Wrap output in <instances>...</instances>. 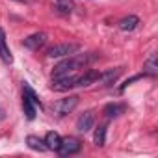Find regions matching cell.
I'll use <instances>...</instances> for the list:
<instances>
[{"mask_svg": "<svg viewBox=\"0 0 158 158\" xmlns=\"http://www.w3.org/2000/svg\"><path fill=\"white\" fill-rule=\"evenodd\" d=\"M143 74H147V76H156L158 74V65H156V54L154 52L145 60V63H143Z\"/></svg>", "mask_w": 158, "mask_h": 158, "instance_id": "5bb4252c", "label": "cell"}, {"mask_svg": "<svg viewBox=\"0 0 158 158\" xmlns=\"http://www.w3.org/2000/svg\"><path fill=\"white\" fill-rule=\"evenodd\" d=\"M80 50V45L78 43H60V45H54L47 50V56L48 58H67L74 52Z\"/></svg>", "mask_w": 158, "mask_h": 158, "instance_id": "3957f363", "label": "cell"}, {"mask_svg": "<svg viewBox=\"0 0 158 158\" xmlns=\"http://www.w3.org/2000/svg\"><path fill=\"white\" fill-rule=\"evenodd\" d=\"M93 125H95V114H93L91 110L84 112L80 117L76 119V130H78V132H82V134L89 132V130L93 128Z\"/></svg>", "mask_w": 158, "mask_h": 158, "instance_id": "ba28073f", "label": "cell"}, {"mask_svg": "<svg viewBox=\"0 0 158 158\" xmlns=\"http://www.w3.org/2000/svg\"><path fill=\"white\" fill-rule=\"evenodd\" d=\"M37 108L41 110V102H39L35 91H34L30 86H24V89H23V112H24L26 119H30V121L35 119Z\"/></svg>", "mask_w": 158, "mask_h": 158, "instance_id": "7a4b0ae2", "label": "cell"}, {"mask_svg": "<svg viewBox=\"0 0 158 158\" xmlns=\"http://www.w3.org/2000/svg\"><path fill=\"white\" fill-rule=\"evenodd\" d=\"M80 149H82V143L76 138H65V139H61V143H60L56 152L60 156H71V154H76Z\"/></svg>", "mask_w": 158, "mask_h": 158, "instance_id": "8992f818", "label": "cell"}, {"mask_svg": "<svg viewBox=\"0 0 158 158\" xmlns=\"http://www.w3.org/2000/svg\"><path fill=\"white\" fill-rule=\"evenodd\" d=\"M78 104V97L76 95H71V97H65V99H60L52 104V112L58 115V117H63L67 114H71Z\"/></svg>", "mask_w": 158, "mask_h": 158, "instance_id": "5b68a950", "label": "cell"}, {"mask_svg": "<svg viewBox=\"0 0 158 158\" xmlns=\"http://www.w3.org/2000/svg\"><path fill=\"white\" fill-rule=\"evenodd\" d=\"M76 80H78V74H74V73L52 76V89L54 91H67L71 88H76Z\"/></svg>", "mask_w": 158, "mask_h": 158, "instance_id": "277c9868", "label": "cell"}, {"mask_svg": "<svg viewBox=\"0 0 158 158\" xmlns=\"http://www.w3.org/2000/svg\"><path fill=\"white\" fill-rule=\"evenodd\" d=\"M17 2H24V0H17Z\"/></svg>", "mask_w": 158, "mask_h": 158, "instance_id": "d6986e66", "label": "cell"}, {"mask_svg": "<svg viewBox=\"0 0 158 158\" xmlns=\"http://www.w3.org/2000/svg\"><path fill=\"white\" fill-rule=\"evenodd\" d=\"M43 141H45V145H47L48 151H58V147L61 143V138H60L58 132H47V136H45Z\"/></svg>", "mask_w": 158, "mask_h": 158, "instance_id": "9a60e30c", "label": "cell"}, {"mask_svg": "<svg viewBox=\"0 0 158 158\" xmlns=\"http://www.w3.org/2000/svg\"><path fill=\"white\" fill-rule=\"evenodd\" d=\"M26 145H28L32 151H39V152L48 151V149H47V145H45V141H43V139H39L37 136H28V138H26Z\"/></svg>", "mask_w": 158, "mask_h": 158, "instance_id": "2e32d148", "label": "cell"}, {"mask_svg": "<svg viewBox=\"0 0 158 158\" xmlns=\"http://www.w3.org/2000/svg\"><path fill=\"white\" fill-rule=\"evenodd\" d=\"M97 60V56L91 52V54H71L67 56L63 61H60L56 67H54V73L52 76H60V74H69V73H76V71H82L86 69L89 63H93Z\"/></svg>", "mask_w": 158, "mask_h": 158, "instance_id": "6da1fadb", "label": "cell"}, {"mask_svg": "<svg viewBox=\"0 0 158 158\" xmlns=\"http://www.w3.org/2000/svg\"><path fill=\"white\" fill-rule=\"evenodd\" d=\"M47 34L45 32H35V34H32V35H28V37H24L23 39V47H26L28 50H39L45 43H47Z\"/></svg>", "mask_w": 158, "mask_h": 158, "instance_id": "52a82bcc", "label": "cell"}, {"mask_svg": "<svg viewBox=\"0 0 158 158\" xmlns=\"http://www.w3.org/2000/svg\"><path fill=\"white\" fill-rule=\"evenodd\" d=\"M54 8H56L58 13H61V15H69V13L73 11V8H74V2H73V0H56Z\"/></svg>", "mask_w": 158, "mask_h": 158, "instance_id": "e0dca14e", "label": "cell"}, {"mask_svg": "<svg viewBox=\"0 0 158 158\" xmlns=\"http://www.w3.org/2000/svg\"><path fill=\"white\" fill-rule=\"evenodd\" d=\"M99 76H101V73H99V71H95V69H88L84 74H78L76 88H78V86H80V88H88V86H91V84L99 82Z\"/></svg>", "mask_w": 158, "mask_h": 158, "instance_id": "9c48e42d", "label": "cell"}, {"mask_svg": "<svg viewBox=\"0 0 158 158\" xmlns=\"http://www.w3.org/2000/svg\"><path fill=\"white\" fill-rule=\"evenodd\" d=\"M93 143H95L97 147H104V145H106V125H101V127L95 130V134H93Z\"/></svg>", "mask_w": 158, "mask_h": 158, "instance_id": "ac0fdd59", "label": "cell"}, {"mask_svg": "<svg viewBox=\"0 0 158 158\" xmlns=\"http://www.w3.org/2000/svg\"><path fill=\"white\" fill-rule=\"evenodd\" d=\"M121 73H123V69H121V67H117V69H108V71L101 73L99 82H101L104 88H110V86H114V84L117 82V78L121 76Z\"/></svg>", "mask_w": 158, "mask_h": 158, "instance_id": "30bf717a", "label": "cell"}, {"mask_svg": "<svg viewBox=\"0 0 158 158\" xmlns=\"http://www.w3.org/2000/svg\"><path fill=\"white\" fill-rule=\"evenodd\" d=\"M0 58H2L4 63H13V56L8 48V43H6V32L0 28Z\"/></svg>", "mask_w": 158, "mask_h": 158, "instance_id": "8fae6325", "label": "cell"}, {"mask_svg": "<svg viewBox=\"0 0 158 158\" xmlns=\"http://www.w3.org/2000/svg\"><path fill=\"white\" fill-rule=\"evenodd\" d=\"M138 24H139V19H138L136 15H128V17L121 19L117 26H119V30H123V32H132V30L138 28Z\"/></svg>", "mask_w": 158, "mask_h": 158, "instance_id": "4fadbf2b", "label": "cell"}, {"mask_svg": "<svg viewBox=\"0 0 158 158\" xmlns=\"http://www.w3.org/2000/svg\"><path fill=\"white\" fill-rule=\"evenodd\" d=\"M123 112H125V104H121V102H110V104H106L104 110H102L104 117H108V119L117 117V115H121Z\"/></svg>", "mask_w": 158, "mask_h": 158, "instance_id": "7c38bea8", "label": "cell"}]
</instances>
